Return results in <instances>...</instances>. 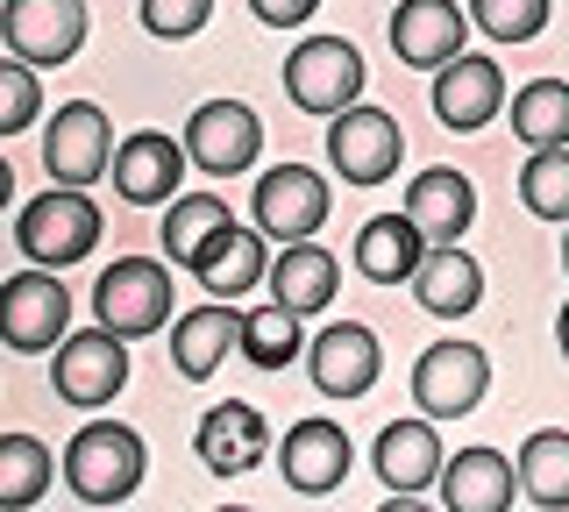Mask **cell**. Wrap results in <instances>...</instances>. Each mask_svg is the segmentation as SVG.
Instances as JSON below:
<instances>
[{
  "label": "cell",
  "mask_w": 569,
  "mask_h": 512,
  "mask_svg": "<svg viewBox=\"0 0 569 512\" xmlns=\"http://www.w3.org/2000/svg\"><path fill=\"white\" fill-rule=\"evenodd\" d=\"M142 434L136 428H114V420H93V428L71 434L64 449V484L79 505H129L136 484H142Z\"/></svg>",
  "instance_id": "obj_1"
},
{
  "label": "cell",
  "mask_w": 569,
  "mask_h": 512,
  "mask_svg": "<svg viewBox=\"0 0 569 512\" xmlns=\"http://www.w3.org/2000/svg\"><path fill=\"white\" fill-rule=\"evenodd\" d=\"M14 250L43 271H64V263H86L100 250V207L86 200V185H50L43 200H29L14 214Z\"/></svg>",
  "instance_id": "obj_2"
},
{
  "label": "cell",
  "mask_w": 569,
  "mask_h": 512,
  "mask_svg": "<svg viewBox=\"0 0 569 512\" xmlns=\"http://www.w3.org/2000/svg\"><path fill=\"white\" fill-rule=\"evenodd\" d=\"M284 100L299 114H342L363 100V50L342 37H299L292 58H284Z\"/></svg>",
  "instance_id": "obj_3"
},
{
  "label": "cell",
  "mask_w": 569,
  "mask_h": 512,
  "mask_svg": "<svg viewBox=\"0 0 569 512\" xmlns=\"http://www.w3.org/2000/svg\"><path fill=\"white\" fill-rule=\"evenodd\" d=\"M399 157H406V129L385 108L356 100V108L328 114V164L342 185H385L399 171Z\"/></svg>",
  "instance_id": "obj_4"
},
{
  "label": "cell",
  "mask_w": 569,
  "mask_h": 512,
  "mask_svg": "<svg viewBox=\"0 0 569 512\" xmlns=\"http://www.w3.org/2000/svg\"><path fill=\"white\" fill-rule=\"evenodd\" d=\"M71 334V292L58 285V271L29 263L0 285V342L22 349V357H43Z\"/></svg>",
  "instance_id": "obj_5"
},
{
  "label": "cell",
  "mask_w": 569,
  "mask_h": 512,
  "mask_svg": "<svg viewBox=\"0 0 569 512\" xmlns=\"http://www.w3.org/2000/svg\"><path fill=\"white\" fill-rule=\"evenodd\" d=\"M93 313H100V328H114V334H157L171 321V271L157 257H121V263H107L100 271V285H93Z\"/></svg>",
  "instance_id": "obj_6"
},
{
  "label": "cell",
  "mask_w": 569,
  "mask_h": 512,
  "mask_svg": "<svg viewBox=\"0 0 569 512\" xmlns=\"http://www.w3.org/2000/svg\"><path fill=\"white\" fill-rule=\"evenodd\" d=\"M491 392V357L477 342H435L413 363V405L427 420H462Z\"/></svg>",
  "instance_id": "obj_7"
},
{
  "label": "cell",
  "mask_w": 569,
  "mask_h": 512,
  "mask_svg": "<svg viewBox=\"0 0 569 512\" xmlns=\"http://www.w3.org/2000/svg\"><path fill=\"white\" fill-rule=\"evenodd\" d=\"M114 164V129L93 100H64L58 114L43 121V171L50 185H93Z\"/></svg>",
  "instance_id": "obj_8"
},
{
  "label": "cell",
  "mask_w": 569,
  "mask_h": 512,
  "mask_svg": "<svg viewBox=\"0 0 569 512\" xmlns=\"http://www.w3.org/2000/svg\"><path fill=\"white\" fill-rule=\"evenodd\" d=\"M50 384H58L64 405H107L129 384V334L114 328H79L58 342V363H50Z\"/></svg>",
  "instance_id": "obj_9"
},
{
  "label": "cell",
  "mask_w": 569,
  "mask_h": 512,
  "mask_svg": "<svg viewBox=\"0 0 569 512\" xmlns=\"http://www.w3.org/2000/svg\"><path fill=\"white\" fill-rule=\"evenodd\" d=\"M0 37L22 64L50 72V64H71L86 43V0H8L0 8Z\"/></svg>",
  "instance_id": "obj_10"
},
{
  "label": "cell",
  "mask_w": 569,
  "mask_h": 512,
  "mask_svg": "<svg viewBox=\"0 0 569 512\" xmlns=\"http://www.w3.org/2000/svg\"><path fill=\"white\" fill-rule=\"evenodd\" d=\"M257 228H263V242H307L320 235V221H328V179H320L313 164H278V171H263L257 179Z\"/></svg>",
  "instance_id": "obj_11"
},
{
  "label": "cell",
  "mask_w": 569,
  "mask_h": 512,
  "mask_svg": "<svg viewBox=\"0 0 569 512\" xmlns=\"http://www.w3.org/2000/svg\"><path fill=\"white\" fill-rule=\"evenodd\" d=\"M263 150V121L249 100H207V108H192L186 121V164L213 171V179H236V171L257 164Z\"/></svg>",
  "instance_id": "obj_12"
},
{
  "label": "cell",
  "mask_w": 569,
  "mask_h": 512,
  "mask_svg": "<svg viewBox=\"0 0 569 512\" xmlns=\"http://www.w3.org/2000/svg\"><path fill=\"white\" fill-rule=\"evenodd\" d=\"M307 370H313V384L328 399H363L370 384H378V370H385V349H378V334L363 321H335V328H320L307 342Z\"/></svg>",
  "instance_id": "obj_13"
},
{
  "label": "cell",
  "mask_w": 569,
  "mask_h": 512,
  "mask_svg": "<svg viewBox=\"0 0 569 512\" xmlns=\"http://www.w3.org/2000/svg\"><path fill=\"white\" fill-rule=\"evenodd\" d=\"M462 37H470V8H456V0H399L391 8V58L413 64V72L449 64Z\"/></svg>",
  "instance_id": "obj_14"
},
{
  "label": "cell",
  "mask_w": 569,
  "mask_h": 512,
  "mask_svg": "<svg viewBox=\"0 0 569 512\" xmlns=\"http://www.w3.org/2000/svg\"><path fill=\"white\" fill-rule=\"evenodd\" d=\"M498 108H506V72H498L491 58L456 50L449 64H435V114H441V129L470 135V129H485V121H498Z\"/></svg>",
  "instance_id": "obj_15"
},
{
  "label": "cell",
  "mask_w": 569,
  "mask_h": 512,
  "mask_svg": "<svg viewBox=\"0 0 569 512\" xmlns=\"http://www.w3.org/2000/svg\"><path fill=\"white\" fill-rule=\"evenodd\" d=\"M278 470L299 499H328V491L349 484V434L335 420H299L278 441Z\"/></svg>",
  "instance_id": "obj_16"
},
{
  "label": "cell",
  "mask_w": 569,
  "mask_h": 512,
  "mask_svg": "<svg viewBox=\"0 0 569 512\" xmlns=\"http://www.w3.org/2000/svg\"><path fill=\"white\" fill-rule=\"evenodd\" d=\"M512 491H520V470L491 441L441 455V505L449 512H512Z\"/></svg>",
  "instance_id": "obj_17"
},
{
  "label": "cell",
  "mask_w": 569,
  "mask_h": 512,
  "mask_svg": "<svg viewBox=\"0 0 569 512\" xmlns=\"http://www.w3.org/2000/svg\"><path fill=\"white\" fill-rule=\"evenodd\" d=\"M192 449H200V463L228 484V476H249L263 455H271V428H263L257 405L228 399V405H207V420H200V434H192Z\"/></svg>",
  "instance_id": "obj_18"
},
{
  "label": "cell",
  "mask_w": 569,
  "mask_h": 512,
  "mask_svg": "<svg viewBox=\"0 0 569 512\" xmlns=\"http://www.w3.org/2000/svg\"><path fill=\"white\" fill-rule=\"evenodd\" d=\"M114 192L121 200H136V207H164L178 200V171H186V150L171 143V135H157V129H136L129 143H114Z\"/></svg>",
  "instance_id": "obj_19"
},
{
  "label": "cell",
  "mask_w": 569,
  "mask_h": 512,
  "mask_svg": "<svg viewBox=\"0 0 569 512\" xmlns=\"http://www.w3.org/2000/svg\"><path fill=\"white\" fill-rule=\"evenodd\" d=\"M370 463H378V484L413 491V499H420L427 484H441V434L427 428V413L420 420H391V428H378Z\"/></svg>",
  "instance_id": "obj_20"
},
{
  "label": "cell",
  "mask_w": 569,
  "mask_h": 512,
  "mask_svg": "<svg viewBox=\"0 0 569 512\" xmlns=\"http://www.w3.org/2000/svg\"><path fill=\"white\" fill-rule=\"evenodd\" d=\"M192 278H200L213 299H242V292H257L263 278H271V257H263V228H236V221H228L221 235H213L207 250L192 257Z\"/></svg>",
  "instance_id": "obj_21"
},
{
  "label": "cell",
  "mask_w": 569,
  "mask_h": 512,
  "mask_svg": "<svg viewBox=\"0 0 569 512\" xmlns=\"http://www.w3.org/2000/svg\"><path fill=\"white\" fill-rule=\"evenodd\" d=\"M413 299L435 321H456V313H470L485 299V271H477V257H462V242H427L413 271Z\"/></svg>",
  "instance_id": "obj_22"
},
{
  "label": "cell",
  "mask_w": 569,
  "mask_h": 512,
  "mask_svg": "<svg viewBox=\"0 0 569 512\" xmlns=\"http://www.w3.org/2000/svg\"><path fill=\"white\" fill-rule=\"evenodd\" d=\"M406 214H413V228L427 242H462V228L477 221V192L456 164H435L406 185Z\"/></svg>",
  "instance_id": "obj_23"
},
{
  "label": "cell",
  "mask_w": 569,
  "mask_h": 512,
  "mask_svg": "<svg viewBox=\"0 0 569 512\" xmlns=\"http://www.w3.org/2000/svg\"><path fill=\"white\" fill-rule=\"evenodd\" d=\"M263 285H271L278 307H292L299 321H307V313H328L335 285H342V263L307 235V242H284V257H271V278H263Z\"/></svg>",
  "instance_id": "obj_24"
},
{
  "label": "cell",
  "mask_w": 569,
  "mask_h": 512,
  "mask_svg": "<svg viewBox=\"0 0 569 512\" xmlns=\"http://www.w3.org/2000/svg\"><path fill=\"white\" fill-rule=\"evenodd\" d=\"M420 257H427V235L413 228V214H378L356 235V271H363L370 285H413Z\"/></svg>",
  "instance_id": "obj_25"
},
{
  "label": "cell",
  "mask_w": 569,
  "mask_h": 512,
  "mask_svg": "<svg viewBox=\"0 0 569 512\" xmlns=\"http://www.w3.org/2000/svg\"><path fill=\"white\" fill-rule=\"evenodd\" d=\"M236 334H242V313H228V307L178 313V321H171V363H178V378L207 384L213 370L228 363V349H236Z\"/></svg>",
  "instance_id": "obj_26"
},
{
  "label": "cell",
  "mask_w": 569,
  "mask_h": 512,
  "mask_svg": "<svg viewBox=\"0 0 569 512\" xmlns=\"http://www.w3.org/2000/svg\"><path fill=\"white\" fill-rule=\"evenodd\" d=\"M520 499L541 512H569V428H533L520 441Z\"/></svg>",
  "instance_id": "obj_27"
},
{
  "label": "cell",
  "mask_w": 569,
  "mask_h": 512,
  "mask_svg": "<svg viewBox=\"0 0 569 512\" xmlns=\"http://www.w3.org/2000/svg\"><path fill=\"white\" fill-rule=\"evenodd\" d=\"M512 135L527 150H562L569 143V86L562 79H533L512 93Z\"/></svg>",
  "instance_id": "obj_28"
},
{
  "label": "cell",
  "mask_w": 569,
  "mask_h": 512,
  "mask_svg": "<svg viewBox=\"0 0 569 512\" xmlns=\"http://www.w3.org/2000/svg\"><path fill=\"white\" fill-rule=\"evenodd\" d=\"M50 476H58V463L36 434H0V512L36 505L50 491Z\"/></svg>",
  "instance_id": "obj_29"
},
{
  "label": "cell",
  "mask_w": 569,
  "mask_h": 512,
  "mask_svg": "<svg viewBox=\"0 0 569 512\" xmlns=\"http://www.w3.org/2000/svg\"><path fill=\"white\" fill-rule=\"evenodd\" d=\"M236 349H242V357L257 363V370H284V363L299 357V349H307V342H299V313H292V307H278V299H271V307H257V313H242Z\"/></svg>",
  "instance_id": "obj_30"
},
{
  "label": "cell",
  "mask_w": 569,
  "mask_h": 512,
  "mask_svg": "<svg viewBox=\"0 0 569 512\" xmlns=\"http://www.w3.org/2000/svg\"><path fill=\"white\" fill-rule=\"evenodd\" d=\"M520 207H527L533 221H562L569 228V143L562 150H527Z\"/></svg>",
  "instance_id": "obj_31"
},
{
  "label": "cell",
  "mask_w": 569,
  "mask_h": 512,
  "mask_svg": "<svg viewBox=\"0 0 569 512\" xmlns=\"http://www.w3.org/2000/svg\"><path fill=\"white\" fill-rule=\"evenodd\" d=\"M228 228V200H213V192H192V200H171V214H164V250L192 271V257L207 250L213 235Z\"/></svg>",
  "instance_id": "obj_32"
},
{
  "label": "cell",
  "mask_w": 569,
  "mask_h": 512,
  "mask_svg": "<svg viewBox=\"0 0 569 512\" xmlns=\"http://www.w3.org/2000/svg\"><path fill=\"white\" fill-rule=\"evenodd\" d=\"M470 29L491 43H533L548 29V0H470Z\"/></svg>",
  "instance_id": "obj_33"
},
{
  "label": "cell",
  "mask_w": 569,
  "mask_h": 512,
  "mask_svg": "<svg viewBox=\"0 0 569 512\" xmlns=\"http://www.w3.org/2000/svg\"><path fill=\"white\" fill-rule=\"evenodd\" d=\"M36 114H43V79H36V64L8 58L0 64V135H22Z\"/></svg>",
  "instance_id": "obj_34"
},
{
  "label": "cell",
  "mask_w": 569,
  "mask_h": 512,
  "mask_svg": "<svg viewBox=\"0 0 569 512\" xmlns=\"http://www.w3.org/2000/svg\"><path fill=\"white\" fill-rule=\"evenodd\" d=\"M213 14V0H142V29H150L157 43H186L200 37Z\"/></svg>",
  "instance_id": "obj_35"
},
{
  "label": "cell",
  "mask_w": 569,
  "mask_h": 512,
  "mask_svg": "<svg viewBox=\"0 0 569 512\" xmlns=\"http://www.w3.org/2000/svg\"><path fill=\"white\" fill-rule=\"evenodd\" d=\"M249 14H257L263 29H307L320 14V0H249Z\"/></svg>",
  "instance_id": "obj_36"
},
{
  "label": "cell",
  "mask_w": 569,
  "mask_h": 512,
  "mask_svg": "<svg viewBox=\"0 0 569 512\" xmlns=\"http://www.w3.org/2000/svg\"><path fill=\"white\" fill-rule=\"evenodd\" d=\"M14 200V171H8V157H0V207Z\"/></svg>",
  "instance_id": "obj_37"
},
{
  "label": "cell",
  "mask_w": 569,
  "mask_h": 512,
  "mask_svg": "<svg viewBox=\"0 0 569 512\" xmlns=\"http://www.w3.org/2000/svg\"><path fill=\"white\" fill-rule=\"evenodd\" d=\"M556 342H562V357H569V299H562V321H556Z\"/></svg>",
  "instance_id": "obj_38"
},
{
  "label": "cell",
  "mask_w": 569,
  "mask_h": 512,
  "mask_svg": "<svg viewBox=\"0 0 569 512\" xmlns=\"http://www.w3.org/2000/svg\"><path fill=\"white\" fill-rule=\"evenodd\" d=\"M562 271H569V235H562Z\"/></svg>",
  "instance_id": "obj_39"
}]
</instances>
